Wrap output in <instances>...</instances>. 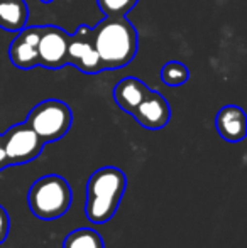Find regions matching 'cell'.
<instances>
[{
  "mask_svg": "<svg viewBox=\"0 0 247 248\" xmlns=\"http://www.w3.org/2000/svg\"><path fill=\"white\" fill-rule=\"evenodd\" d=\"M26 124L36 132L44 145L56 142L68 134L73 124V111L61 100H44L29 111Z\"/></svg>",
  "mask_w": 247,
  "mask_h": 248,
  "instance_id": "4",
  "label": "cell"
},
{
  "mask_svg": "<svg viewBox=\"0 0 247 248\" xmlns=\"http://www.w3.org/2000/svg\"><path fill=\"white\" fill-rule=\"evenodd\" d=\"M0 170H2V169H0Z\"/></svg>",
  "mask_w": 247,
  "mask_h": 248,
  "instance_id": "19",
  "label": "cell"
},
{
  "mask_svg": "<svg viewBox=\"0 0 247 248\" xmlns=\"http://www.w3.org/2000/svg\"><path fill=\"white\" fill-rule=\"evenodd\" d=\"M90 31L103 71L120 69L135 58L137 32L127 17H105Z\"/></svg>",
  "mask_w": 247,
  "mask_h": 248,
  "instance_id": "1",
  "label": "cell"
},
{
  "mask_svg": "<svg viewBox=\"0 0 247 248\" xmlns=\"http://www.w3.org/2000/svg\"><path fill=\"white\" fill-rule=\"evenodd\" d=\"M2 144L7 167L33 162L41 155L44 147L36 132L26 122L12 125L5 134H2Z\"/></svg>",
  "mask_w": 247,
  "mask_h": 248,
  "instance_id": "5",
  "label": "cell"
},
{
  "mask_svg": "<svg viewBox=\"0 0 247 248\" xmlns=\"http://www.w3.org/2000/svg\"><path fill=\"white\" fill-rule=\"evenodd\" d=\"M215 128L225 142L237 144L244 140L247 134V118L244 110L237 105L222 107L215 115Z\"/></svg>",
  "mask_w": 247,
  "mask_h": 248,
  "instance_id": "10",
  "label": "cell"
},
{
  "mask_svg": "<svg viewBox=\"0 0 247 248\" xmlns=\"http://www.w3.org/2000/svg\"><path fill=\"white\" fill-rule=\"evenodd\" d=\"M148 92L149 88L146 86V83H142L141 79L134 78V76H127V78L120 79L115 85V88H114V100L119 105L120 110L132 115V111L144 100Z\"/></svg>",
  "mask_w": 247,
  "mask_h": 248,
  "instance_id": "11",
  "label": "cell"
},
{
  "mask_svg": "<svg viewBox=\"0 0 247 248\" xmlns=\"http://www.w3.org/2000/svg\"><path fill=\"white\" fill-rule=\"evenodd\" d=\"M9 230H10V218L7 209L0 204V245L7 240L9 236Z\"/></svg>",
  "mask_w": 247,
  "mask_h": 248,
  "instance_id": "16",
  "label": "cell"
},
{
  "mask_svg": "<svg viewBox=\"0 0 247 248\" xmlns=\"http://www.w3.org/2000/svg\"><path fill=\"white\" fill-rule=\"evenodd\" d=\"M73 201V191L66 179L58 174L43 176L29 187L27 206L39 219H58L68 213Z\"/></svg>",
  "mask_w": 247,
  "mask_h": 248,
  "instance_id": "3",
  "label": "cell"
},
{
  "mask_svg": "<svg viewBox=\"0 0 247 248\" xmlns=\"http://www.w3.org/2000/svg\"><path fill=\"white\" fill-rule=\"evenodd\" d=\"M5 154H3V144H2V134H0V169H5Z\"/></svg>",
  "mask_w": 247,
  "mask_h": 248,
  "instance_id": "17",
  "label": "cell"
},
{
  "mask_svg": "<svg viewBox=\"0 0 247 248\" xmlns=\"http://www.w3.org/2000/svg\"><path fill=\"white\" fill-rule=\"evenodd\" d=\"M127 187V177L119 167L105 166L90 176L86 183L85 215L88 221L102 225L117 213Z\"/></svg>",
  "mask_w": 247,
  "mask_h": 248,
  "instance_id": "2",
  "label": "cell"
},
{
  "mask_svg": "<svg viewBox=\"0 0 247 248\" xmlns=\"http://www.w3.org/2000/svg\"><path fill=\"white\" fill-rule=\"evenodd\" d=\"M68 64H73L85 75H99L103 71L102 61L93 46L92 31L88 26H80L68 39Z\"/></svg>",
  "mask_w": 247,
  "mask_h": 248,
  "instance_id": "6",
  "label": "cell"
},
{
  "mask_svg": "<svg viewBox=\"0 0 247 248\" xmlns=\"http://www.w3.org/2000/svg\"><path fill=\"white\" fill-rule=\"evenodd\" d=\"M41 3H51V2H54V0H39Z\"/></svg>",
  "mask_w": 247,
  "mask_h": 248,
  "instance_id": "18",
  "label": "cell"
},
{
  "mask_svg": "<svg viewBox=\"0 0 247 248\" xmlns=\"http://www.w3.org/2000/svg\"><path fill=\"white\" fill-rule=\"evenodd\" d=\"M190 79V71L183 62L180 61H168L161 68V81L165 85L176 88V86H183Z\"/></svg>",
  "mask_w": 247,
  "mask_h": 248,
  "instance_id": "14",
  "label": "cell"
},
{
  "mask_svg": "<svg viewBox=\"0 0 247 248\" xmlns=\"http://www.w3.org/2000/svg\"><path fill=\"white\" fill-rule=\"evenodd\" d=\"M68 39L69 34H66L58 26H41L39 36V66L46 69H61L68 64Z\"/></svg>",
  "mask_w": 247,
  "mask_h": 248,
  "instance_id": "7",
  "label": "cell"
},
{
  "mask_svg": "<svg viewBox=\"0 0 247 248\" xmlns=\"http://www.w3.org/2000/svg\"><path fill=\"white\" fill-rule=\"evenodd\" d=\"M139 0H97V5L105 17H125Z\"/></svg>",
  "mask_w": 247,
  "mask_h": 248,
  "instance_id": "15",
  "label": "cell"
},
{
  "mask_svg": "<svg viewBox=\"0 0 247 248\" xmlns=\"http://www.w3.org/2000/svg\"><path fill=\"white\" fill-rule=\"evenodd\" d=\"M29 7L26 0H0V29L19 32L27 26Z\"/></svg>",
  "mask_w": 247,
  "mask_h": 248,
  "instance_id": "12",
  "label": "cell"
},
{
  "mask_svg": "<svg viewBox=\"0 0 247 248\" xmlns=\"http://www.w3.org/2000/svg\"><path fill=\"white\" fill-rule=\"evenodd\" d=\"M63 248H105L100 233L92 228H78L66 235Z\"/></svg>",
  "mask_w": 247,
  "mask_h": 248,
  "instance_id": "13",
  "label": "cell"
},
{
  "mask_svg": "<svg viewBox=\"0 0 247 248\" xmlns=\"http://www.w3.org/2000/svg\"><path fill=\"white\" fill-rule=\"evenodd\" d=\"M39 36L41 26H26L14 37L9 47V59L17 69L27 71L39 66V52H37Z\"/></svg>",
  "mask_w": 247,
  "mask_h": 248,
  "instance_id": "8",
  "label": "cell"
},
{
  "mask_svg": "<svg viewBox=\"0 0 247 248\" xmlns=\"http://www.w3.org/2000/svg\"><path fill=\"white\" fill-rule=\"evenodd\" d=\"M132 117L141 127L148 130H159L171 120V108L161 93L149 90L144 100L132 111Z\"/></svg>",
  "mask_w": 247,
  "mask_h": 248,
  "instance_id": "9",
  "label": "cell"
}]
</instances>
